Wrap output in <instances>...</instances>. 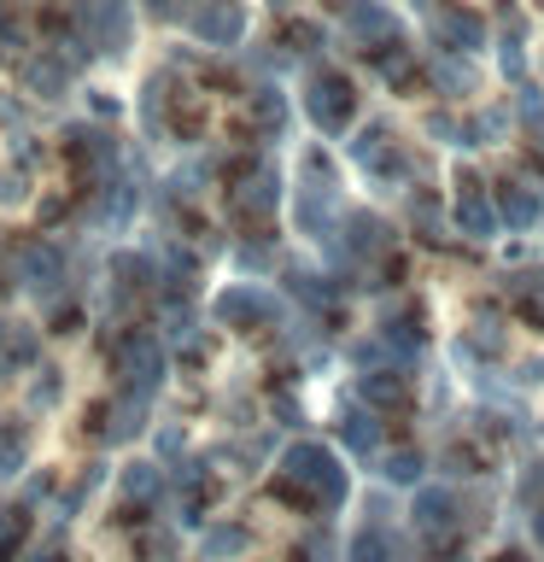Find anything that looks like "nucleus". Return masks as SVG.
I'll list each match as a JSON object with an SVG mask.
<instances>
[{
	"instance_id": "nucleus-1",
	"label": "nucleus",
	"mask_w": 544,
	"mask_h": 562,
	"mask_svg": "<svg viewBox=\"0 0 544 562\" xmlns=\"http://www.w3.org/2000/svg\"><path fill=\"white\" fill-rule=\"evenodd\" d=\"M77 18H82V30H94V42L105 53L129 47V7H123V0H82Z\"/></svg>"
},
{
	"instance_id": "nucleus-2",
	"label": "nucleus",
	"mask_w": 544,
	"mask_h": 562,
	"mask_svg": "<svg viewBox=\"0 0 544 562\" xmlns=\"http://www.w3.org/2000/svg\"><path fill=\"white\" fill-rule=\"evenodd\" d=\"M30 82L42 88V94H53V88H59V70H53V65H30Z\"/></svg>"
}]
</instances>
